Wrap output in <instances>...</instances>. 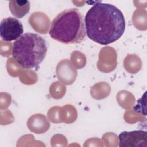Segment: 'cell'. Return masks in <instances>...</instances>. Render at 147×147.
Wrapping results in <instances>:
<instances>
[{
    "label": "cell",
    "mask_w": 147,
    "mask_h": 147,
    "mask_svg": "<svg viewBox=\"0 0 147 147\" xmlns=\"http://www.w3.org/2000/svg\"><path fill=\"white\" fill-rule=\"evenodd\" d=\"M118 140L120 147H147V132L142 130L123 131Z\"/></svg>",
    "instance_id": "obj_5"
},
{
    "label": "cell",
    "mask_w": 147,
    "mask_h": 147,
    "mask_svg": "<svg viewBox=\"0 0 147 147\" xmlns=\"http://www.w3.org/2000/svg\"><path fill=\"white\" fill-rule=\"evenodd\" d=\"M84 25L90 39L101 45H108L121 37L126 22L123 13L116 6L98 2L87 11Z\"/></svg>",
    "instance_id": "obj_1"
},
{
    "label": "cell",
    "mask_w": 147,
    "mask_h": 147,
    "mask_svg": "<svg viewBox=\"0 0 147 147\" xmlns=\"http://www.w3.org/2000/svg\"><path fill=\"white\" fill-rule=\"evenodd\" d=\"M23 32V25L17 18L9 17L3 18L1 22L0 36L5 41L17 40Z\"/></svg>",
    "instance_id": "obj_4"
},
{
    "label": "cell",
    "mask_w": 147,
    "mask_h": 147,
    "mask_svg": "<svg viewBox=\"0 0 147 147\" xmlns=\"http://www.w3.org/2000/svg\"><path fill=\"white\" fill-rule=\"evenodd\" d=\"M47 48L46 41L41 36L36 33H26L14 42L12 56L20 66L32 69L42 62Z\"/></svg>",
    "instance_id": "obj_3"
},
{
    "label": "cell",
    "mask_w": 147,
    "mask_h": 147,
    "mask_svg": "<svg viewBox=\"0 0 147 147\" xmlns=\"http://www.w3.org/2000/svg\"><path fill=\"white\" fill-rule=\"evenodd\" d=\"M49 34L51 37L65 44H79L86 38L84 21L78 9H66L52 21Z\"/></svg>",
    "instance_id": "obj_2"
},
{
    "label": "cell",
    "mask_w": 147,
    "mask_h": 147,
    "mask_svg": "<svg viewBox=\"0 0 147 147\" xmlns=\"http://www.w3.org/2000/svg\"><path fill=\"white\" fill-rule=\"evenodd\" d=\"M9 7L12 14L21 18L24 17L30 10V2L29 1H10Z\"/></svg>",
    "instance_id": "obj_6"
}]
</instances>
